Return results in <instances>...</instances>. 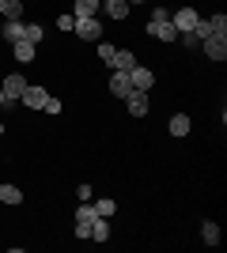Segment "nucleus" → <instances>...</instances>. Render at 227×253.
<instances>
[{
	"instance_id": "b1692460",
	"label": "nucleus",
	"mask_w": 227,
	"mask_h": 253,
	"mask_svg": "<svg viewBox=\"0 0 227 253\" xmlns=\"http://www.w3.org/2000/svg\"><path fill=\"white\" fill-rule=\"evenodd\" d=\"M42 110H45V114H61L65 106H61V98H53V95H49V98H45V106H42Z\"/></svg>"
},
{
	"instance_id": "7c9ffc66",
	"label": "nucleus",
	"mask_w": 227,
	"mask_h": 253,
	"mask_svg": "<svg viewBox=\"0 0 227 253\" xmlns=\"http://www.w3.org/2000/svg\"><path fill=\"white\" fill-rule=\"evenodd\" d=\"M0 136H4V121H0Z\"/></svg>"
},
{
	"instance_id": "9b49d317",
	"label": "nucleus",
	"mask_w": 227,
	"mask_h": 253,
	"mask_svg": "<svg viewBox=\"0 0 227 253\" xmlns=\"http://www.w3.org/2000/svg\"><path fill=\"white\" fill-rule=\"evenodd\" d=\"M129 91H133V84H129V72H114V76H110V95L125 98Z\"/></svg>"
},
{
	"instance_id": "393cba45",
	"label": "nucleus",
	"mask_w": 227,
	"mask_h": 253,
	"mask_svg": "<svg viewBox=\"0 0 227 253\" xmlns=\"http://www.w3.org/2000/svg\"><path fill=\"white\" fill-rule=\"evenodd\" d=\"M57 27H61V31H72V27H76V15H72V11H68V15H57Z\"/></svg>"
},
{
	"instance_id": "39448f33",
	"label": "nucleus",
	"mask_w": 227,
	"mask_h": 253,
	"mask_svg": "<svg viewBox=\"0 0 227 253\" xmlns=\"http://www.w3.org/2000/svg\"><path fill=\"white\" fill-rule=\"evenodd\" d=\"M0 91H4V95H8V102H15V98H19L23 91H27V76H23V72H11L8 80H4V84H0Z\"/></svg>"
},
{
	"instance_id": "6ab92c4d",
	"label": "nucleus",
	"mask_w": 227,
	"mask_h": 253,
	"mask_svg": "<svg viewBox=\"0 0 227 253\" xmlns=\"http://www.w3.org/2000/svg\"><path fill=\"white\" fill-rule=\"evenodd\" d=\"M0 15L4 19H23V0H0Z\"/></svg>"
},
{
	"instance_id": "f257e3e1",
	"label": "nucleus",
	"mask_w": 227,
	"mask_h": 253,
	"mask_svg": "<svg viewBox=\"0 0 227 253\" xmlns=\"http://www.w3.org/2000/svg\"><path fill=\"white\" fill-rule=\"evenodd\" d=\"M201 49L208 61H227V31H212L208 38H201Z\"/></svg>"
},
{
	"instance_id": "2f4dec72",
	"label": "nucleus",
	"mask_w": 227,
	"mask_h": 253,
	"mask_svg": "<svg viewBox=\"0 0 227 253\" xmlns=\"http://www.w3.org/2000/svg\"><path fill=\"white\" fill-rule=\"evenodd\" d=\"M129 4H140V0H129Z\"/></svg>"
},
{
	"instance_id": "0eeeda50",
	"label": "nucleus",
	"mask_w": 227,
	"mask_h": 253,
	"mask_svg": "<svg viewBox=\"0 0 227 253\" xmlns=\"http://www.w3.org/2000/svg\"><path fill=\"white\" fill-rule=\"evenodd\" d=\"M106 64L114 72H133V68H136V57H133V49H114V57H110Z\"/></svg>"
},
{
	"instance_id": "4468645a",
	"label": "nucleus",
	"mask_w": 227,
	"mask_h": 253,
	"mask_svg": "<svg viewBox=\"0 0 227 253\" xmlns=\"http://www.w3.org/2000/svg\"><path fill=\"white\" fill-rule=\"evenodd\" d=\"M72 15H76V19H91V15H98V0H76Z\"/></svg>"
},
{
	"instance_id": "9d476101",
	"label": "nucleus",
	"mask_w": 227,
	"mask_h": 253,
	"mask_svg": "<svg viewBox=\"0 0 227 253\" xmlns=\"http://www.w3.org/2000/svg\"><path fill=\"white\" fill-rule=\"evenodd\" d=\"M148 34H151V38H159V42H178V31L171 27V19H167V23H155V19H151L148 23Z\"/></svg>"
},
{
	"instance_id": "1a4fd4ad",
	"label": "nucleus",
	"mask_w": 227,
	"mask_h": 253,
	"mask_svg": "<svg viewBox=\"0 0 227 253\" xmlns=\"http://www.w3.org/2000/svg\"><path fill=\"white\" fill-rule=\"evenodd\" d=\"M125 102H129V114L133 117H144V114H148V91H136V87H133L129 95H125Z\"/></svg>"
},
{
	"instance_id": "c756f323",
	"label": "nucleus",
	"mask_w": 227,
	"mask_h": 253,
	"mask_svg": "<svg viewBox=\"0 0 227 253\" xmlns=\"http://www.w3.org/2000/svg\"><path fill=\"white\" fill-rule=\"evenodd\" d=\"M4 106H8V95H4V91H0V110H4Z\"/></svg>"
},
{
	"instance_id": "a211bd4d",
	"label": "nucleus",
	"mask_w": 227,
	"mask_h": 253,
	"mask_svg": "<svg viewBox=\"0 0 227 253\" xmlns=\"http://www.w3.org/2000/svg\"><path fill=\"white\" fill-rule=\"evenodd\" d=\"M201 238H205V246H220V223L205 219L201 223Z\"/></svg>"
},
{
	"instance_id": "7ed1b4c3",
	"label": "nucleus",
	"mask_w": 227,
	"mask_h": 253,
	"mask_svg": "<svg viewBox=\"0 0 227 253\" xmlns=\"http://www.w3.org/2000/svg\"><path fill=\"white\" fill-rule=\"evenodd\" d=\"M95 204H80V208H76V238H87V234H91V223H95Z\"/></svg>"
},
{
	"instance_id": "a878e982",
	"label": "nucleus",
	"mask_w": 227,
	"mask_h": 253,
	"mask_svg": "<svg viewBox=\"0 0 227 253\" xmlns=\"http://www.w3.org/2000/svg\"><path fill=\"white\" fill-rule=\"evenodd\" d=\"M110 57H114V45L98 38V61H110Z\"/></svg>"
},
{
	"instance_id": "20e7f679",
	"label": "nucleus",
	"mask_w": 227,
	"mask_h": 253,
	"mask_svg": "<svg viewBox=\"0 0 227 253\" xmlns=\"http://www.w3.org/2000/svg\"><path fill=\"white\" fill-rule=\"evenodd\" d=\"M45 98H49V95H45V87H38V84H27V91L19 95V102L27 106V110H42V106H45Z\"/></svg>"
},
{
	"instance_id": "f8f14e48",
	"label": "nucleus",
	"mask_w": 227,
	"mask_h": 253,
	"mask_svg": "<svg viewBox=\"0 0 227 253\" xmlns=\"http://www.w3.org/2000/svg\"><path fill=\"white\" fill-rule=\"evenodd\" d=\"M11 53H15V61H19V64H31L34 53H38V45H31V42H23V38H19V42H11Z\"/></svg>"
},
{
	"instance_id": "2eb2a0df",
	"label": "nucleus",
	"mask_w": 227,
	"mask_h": 253,
	"mask_svg": "<svg viewBox=\"0 0 227 253\" xmlns=\"http://www.w3.org/2000/svg\"><path fill=\"white\" fill-rule=\"evenodd\" d=\"M0 204H23V189L11 185V181H4L0 185Z\"/></svg>"
},
{
	"instance_id": "f3484780",
	"label": "nucleus",
	"mask_w": 227,
	"mask_h": 253,
	"mask_svg": "<svg viewBox=\"0 0 227 253\" xmlns=\"http://www.w3.org/2000/svg\"><path fill=\"white\" fill-rule=\"evenodd\" d=\"M4 42H19L23 38V19H4Z\"/></svg>"
},
{
	"instance_id": "6e6552de",
	"label": "nucleus",
	"mask_w": 227,
	"mask_h": 253,
	"mask_svg": "<svg viewBox=\"0 0 227 253\" xmlns=\"http://www.w3.org/2000/svg\"><path fill=\"white\" fill-rule=\"evenodd\" d=\"M129 84L136 87V91H151V84H155V72H151V68H140V64H136V68L129 72Z\"/></svg>"
},
{
	"instance_id": "ddd939ff",
	"label": "nucleus",
	"mask_w": 227,
	"mask_h": 253,
	"mask_svg": "<svg viewBox=\"0 0 227 253\" xmlns=\"http://www.w3.org/2000/svg\"><path fill=\"white\" fill-rule=\"evenodd\" d=\"M110 19H129V0H102Z\"/></svg>"
},
{
	"instance_id": "423d86ee",
	"label": "nucleus",
	"mask_w": 227,
	"mask_h": 253,
	"mask_svg": "<svg viewBox=\"0 0 227 253\" xmlns=\"http://www.w3.org/2000/svg\"><path fill=\"white\" fill-rule=\"evenodd\" d=\"M197 19H201V15H197L193 8L171 11V27H174V31H178V34H182V31H193V23H197Z\"/></svg>"
},
{
	"instance_id": "dca6fc26",
	"label": "nucleus",
	"mask_w": 227,
	"mask_h": 253,
	"mask_svg": "<svg viewBox=\"0 0 227 253\" xmlns=\"http://www.w3.org/2000/svg\"><path fill=\"white\" fill-rule=\"evenodd\" d=\"M91 242H106L110 238V223L102 219V215H95V223H91V234H87Z\"/></svg>"
},
{
	"instance_id": "c85d7f7f",
	"label": "nucleus",
	"mask_w": 227,
	"mask_h": 253,
	"mask_svg": "<svg viewBox=\"0 0 227 253\" xmlns=\"http://www.w3.org/2000/svg\"><path fill=\"white\" fill-rule=\"evenodd\" d=\"M76 197H80V201H91V185H76Z\"/></svg>"
},
{
	"instance_id": "cd10ccee",
	"label": "nucleus",
	"mask_w": 227,
	"mask_h": 253,
	"mask_svg": "<svg viewBox=\"0 0 227 253\" xmlns=\"http://www.w3.org/2000/svg\"><path fill=\"white\" fill-rule=\"evenodd\" d=\"M151 19H155V23H167V19H171V11H167V8H155V11H151Z\"/></svg>"
},
{
	"instance_id": "4be33fe9",
	"label": "nucleus",
	"mask_w": 227,
	"mask_h": 253,
	"mask_svg": "<svg viewBox=\"0 0 227 253\" xmlns=\"http://www.w3.org/2000/svg\"><path fill=\"white\" fill-rule=\"evenodd\" d=\"M95 211H98V215H102V219H110V215H114V211H118V204L110 201V197H102V201L95 204Z\"/></svg>"
},
{
	"instance_id": "bb28decb",
	"label": "nucleus",
	"mask_w": 227,
	"mask_h": 253,
	"mask_svg": "<svg viewBox=\"0 0 227 253\" xmlns=\"http://www.w3.org/2000/svg\"><path fill=\"white\" fill-rule=\"evenodd\" d=\"M208 27H212V31H227V15H224V11H220V15H212V19H208Z\"/></svg>"
},
{
	"instance_id": "5701e85b",
	"label": "nucleus",
	"mask_w": 227,
	"mask_h": 253,
	"mask_svg": "<svg viewBox=\"0 0 227 253\" xmlns=\"http://www.w3.org/2000/svg\"><path fill=\"white\" fill-rule=\"evenodd\" d=\"M178 42H182L185 49H201V38H197L193 31H182V34H178Z\"/></svg>"
},
{
	"instance_id": "412c9836",
	"label": "nucleus",
	"mask_w": 227,
	"mask_h": 253,
	"mask_svg": "<svg viewBox=\"0 0 227 253\" xmlns=\"http://www.w3.org/2000/svg\"><path fill=\"white\" fill-rule=\"evenodd\" d=\"M23 42L38 45V42H42V27H38V23H23Z\"/></svg>"
},
{
	"instance_id": "aec40b11",
	"label": "nucleus",
	"mask_w": 227,
	"mask_h": 253,
	"mask_svg": "<svg viewBox=\"0 0 227 253\" xmlns=\"http://www.w3.org/2000/svg\"><path fill=\"white\" fill-rule=\"evenodd\" d=\"M171 136H189V114H174L171 117Z\"/></svg>"
},
{
	"instance_id": "f03ea898",
	"label": "nucleus",
	"mask_w": 227,
	"mask_h": 253,
	"mask_svg": "<svg viewBox=\"0 0 227 253\" xmlns=\"http://www.w3.org/2000/svg\"><path fill=\"white\" fill-rule=\"evenodd\" d=\"M72 34L76 38H84V42H98L102 38V23H98V15H91V19H76V27H72Z\"/></svg>"
}]
</instances>
